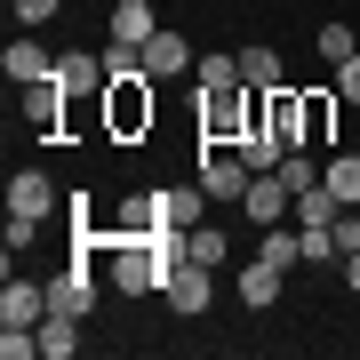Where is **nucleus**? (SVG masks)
I'll return each mask as SVG.
<instances>
[{
  "mask_svg": "<svg viewBox=\"0 0 360 360\" xmlns=\"http://www.w3.org/2000/svg\"><path fill=\"white\" fill-rule=\"evenodd\" d=\"M264 120V89H224V96H200V144H240L248 129Z\"/></svg>",
  "mask_w": 360,
  "mask_h": 360,
  "instance_id": "1",
  "label": "nucleus"
},
{
  "mask_svg": "<svg viewBox=\"0 0 360 360\" xmlns=\"http://www.w3.org/2000/svg\"><path fill=\"white\" fill-rule=\"evenodd\" d=\"M153 120H160L153 80H112V89H104V136H112V144H144Z\"/></svg>",
  "mask_w": 360,
  "mask_h": 360,
  "instance_id": "2",
  "label": "nucleus"
},
{
  "mask_svg": "<svg viewBox=\"0 0 360 360\" xmlns=\"http://www.w3.org/2000/svg\"><path fill=\"white\" fill-rule=\"evenodd\" d=\"M16 112H25L32 136H56V144H65V129H72V89H65V80H32V89H16Z\"/></svg>",
  "mask_w": 360,
  "mask_h": 360,
  "instance_id": "3",
  "label": "nucleus"
},
{
  "mask_svg": "<svg viewBox=\"0 0 360 360\" xmlns=\"http://www.w3.org/2000/svg\"><path fill=\"white\" fill-rule=\"evenodd\" d=\"M248 176H257V168L240 160V144H200V184H208L217 208H240L248 200Z\"/></svg>",
  "mask_w": 360,
  "mask_h": 360,
  "instance_id": "4",
  "label": "nucleus"
},
{
  "mask_svg": "<svg viewBox=\"0 0 360 360\" xmlns=\"http://www.w3.org/2000/svg\"><path fill=\"white\" fill-rule=\"evenodd\" d=\"M160 304L176 312V321H200V312L217 304V272H208V264H176V281L160 288Z\"/></svg>",
  "mask_w": 360,
  "mask_h": 360,
  "instance_id": "5",
  "label": "nucleus"
},
{
  "mask_svg": "<svg viewBox=\"0 0 360 360\" xmlns=\"http://www.w3.org/2000/svg\"><path fill=\"white\" fill-rule=\"evenodd\" d=\"M288 208H296V193H288V176H281V168H264V176H248V200H240V217L248 224H288Z\"/></svg>",
  "mask_w": 360,
  "mask_h": 360,
  "instance_id": "6",
  "label": "nucleus"
},
{
  "mask_svg": "<svg viewBox=\"0 0 360 360\" xmlns=\"http://www.w3.org/2000/svg\"><path fill=\"white\" fill-rule=\"evenodd\" d=\"M49 208H65L56 176H49V168H16V176H8V217H49Z\"/></svg>",
  "mask_w": 360,
  "mask_h": 360,
  "instance_id": "7",
  "label": "nucleus"
},
{
  "mask_svg": "<svg viewBox=\"0 0 360 360\" xmlns=\"http://www.w3.org/2000/svg\"><path fill=\"white\" fill-rule=\"evenodd\" d=\"M193 65H200V56H193V40H184L176 25H160L153 40H144V72H153V80H184Z\"/></svg>",
  "mask_w": 360,
  "mask_h": 360,
  "instance_id": "8",
  "label": "nucleus"
},
{
  "mask_svg": "<svg viewBox=\"0 0 360 360\" xmlns=\"http://www.w3.org/2000/svg\"><path fill=\"white\" fill-rule=\"evenodd\" d=\"M0 72H8L16 89H32V80H56V56L40 49V32H16V40H8V56H0Z\"/></svg>",
  "mask_w": 360,
  "mask_h": 360,
  "instance_id": "9",
  "label": "nucleus"
},
{
  "mask_svg": "<svg viewBox=\"0 0 360 360\" xmlns=\"http://www.w3.org/2000/svg\"><path fill=\"white\" fill-rule=\"evenodd\" d=\"M336 112H345L336 89H304V144L312 153H336Z\"/></svg>",
  "mask_w": 360,
  "mask_h": 360,
  "instance_id": "10",
  "label": "nucleus"
},
{
  "mask_svg": "<svg viewBox=\"0 0 360 360\" xmlns=\"http://www.w3.org/2000/svg\"><path fill=\"white\" fill-rule=\"evenodd\" d=\"M160 32V16H153V0H120L112 16H104V40H129V49H144V40Z\"/></svg>",
  "mask_w": 360,
  "mask_h": 360,
  "instance_id": "11",
  "label": "nucleus"
},
{
  "mask_svg": "<svg viewBox=\"0 0 360 360\" xmlns=\"http://www.w3.org/2000/svg\"><path fill=\"white\" fill-rule=\"evenodd\" d=\"M232 288H240V304H248V312H264V304H281V288H288V272L257 257V264H240V281H232Z\"/></svg>",
  "mask_w": 360,
  "mask_h": 360,
  "instance_id": "12",
  "label": "nucleus"
},
{
  "mask_svg": "<svg viewBox=\"0 0 360 360\" xmlns=\"http://www.w3.org/2000/svg\"><path fill=\"white\" fill-rule=\"evenodd\" d=\"M224 89H240V49H208L200 65H193V96H224Z\"/></svg>",
  "mask_w": 360,
  "mask_h": 360,
  "instance_id": "13",
  "label": "nucleus"
},
{
  "mask_svg": "<svg viewBox=\"0 0 360 360\" xmlns=\"http://www.w3.org/2000/svg\"><path fill=\"white\" fill-rule=\"evenodd\" d=\"M160 224H168V193H129L112 217V232H160Z\"/></svg>",
  "mask_w": 360,
  "mask_h": 360,
  "instance_id": "14",
  "label": "nucleus"
},
{
  "mask_svg": "<svg viewBox=\"0 0 360 360\" xmlns=\"http://www.w3.org/2000/svg\"><path fill=\"white\" fill-rule=\"evenodd\" d=\"M232 257V232L217 224V217H208V224H193V232H184V264H208V272H217Z\"/></svg>",
  "mask_w": 360,
  "mask_h": 360,
  "instance_id": "15",
  "label": "nucleus"
},
{
  "mask_svg": "<svg viewBox=\"0 0 360 360\" xmlns=\"http://www.w3.org/2000/svg\"><path fill=\"white\" fill-rule=\"evenodd\" d=\"M321 184H328L345 208H360V153H345V144H336V153L321 160Z\"/></svg>",
  "mask_w": 360,
  "mask_h": 360,
  "instance_id": "16",
  "label": "nucleus"
},
{
  "mask_svg": "<svg viewBox=\"0 0 360 360\" xmlns=\"http://www.w3.org/2000/svg\"><path fill=\"white\" fill-rule=\"evenodd\" d=\"M208 208H217V200H208V184H200V176H193V184H168V224L193 232V224H208Z\"/></svg>",
  "mask_w": 360,
  "mask_h": 360,
  "instance_id": "17",
  "label": "nucleus"
},
{
  "mask_svg": "<svg viewBox=\"0 0 360 360\" xmlns=\"http://www.w3.org/2000/svg\"><path fill=\"white\" fill-rule=\"evenodd\" d=\"M240 80H248V89H281V49H264V40H248V49H240Z\"/></svg>",
  "mask_w": 360,
  "mask_h": 360,
  "instance_id": "18",
  "label": "nucleus"
},
{
  "mask_svg": "<svg viewBox=\"0 0 360 360\" xmlns=\"http://www.w3.org/2000/svg\"><path fill=\"white\" fill-rule=\"evenodd\" d=\"M40 352H49V360H72L80 352V321H72V312H49V321H40Z\"/></svg>",
  "mask_w": 360,
  "mask_h": 360,
  "instance_id": "19",
  "label": "nucleus"
},
{
  "mask_svg": "<svg viewBox=\"0 0 360 360\" xmlns=\"http://www.w3.org/2000/svg\"><path fill=\"white\" fill-rule=\"evenodd\" d=\"M104 80H153V72H144V49H129V40H104Z\"/></svg>",
  "mask_w": 360,
  "mask_h": 360,
  "instance_id": "20",
  "label": "nucleus"
},
{
  "mask_svg": "<svg viewBox=\"0 0 360 360\" xmlns=\"http://www.w3.org/2000/svg\"><path fill=\"white\" fill-rule=\"evenodd\" d=\"M321 56H328V65L360 56V40H352V25H345V16H336V25H321Z\"/></svg>",
  "mask_w": 360,
  "mask_h": 360,
  "instance_id": "21",
  "label": "nucleus"
},
{
  "mask_svg": "<svg viewBox=\"0 0 360 360\" xmlns=\"http://www.w3.org/2000/svg\"><path fill=\"white\" fill-rule=\"evenodd\" d=\"M56 8H65V0H16V32H40V25H56Z\"/></svg>",
  "mask_w": 360,
  "mask_h": 360,
  "instance_id": "22",
  "label": "nucleus"
},
{
  "mask_svg": "<svg viewBox=\"0 0 360 360\" xmlns=\"http://www.w3.org/2000/svg\"><path fill=\"white\" fill-rule=\"evenodd\" d=\"M40 352V328H0V360H32Z\"/></svg>",
  "mask_w": 360,
  "mask_h": 360,
  "instance_id": "23",
  "label": "nucleus"
},
{
  "mask_svg": "<svg viewBox=\"0 0 360 360\" xmlns=\"http://www.w3.org/2000/svg\"><path fill=\"white\" fill-rule=\"evenodd\" d=\"M328 72H336V80H328V89H336V96H345V112H352V104H360V56H345V65H328Z\"/></svg>",
  "mask_w": 360,
  "mask_h": 360,
  "instance_id": "24",
  "label": "nucleus"
},
{
  "mask_svg": "<svg viewBox=\"0 0 360 360\" xmlns=\"http://www.w3.org/2000/svg\"><path fill=\"white\" fill-rule=\"evenodd\" d=\"M32 240H40V217H8V264H16V257H25V248H32Z\"/></svg>",
  "mask_w": 360,
  "mask_h": 360,
  "instance_id": "25",
  "label": "nucleus"
},
{
  "mask_svg": "<svg viewBox=\"0 0 360 360\" xmlns=\"http://www.w3.org/2000/svg\"><path fill=\"white\" fill-rule=\"evenodd\" d=\"M352 248H360V208H345V217H336V264H345Z\"/></svg>",
  "mask_w": 360,
  "mask_h": 360,
  "instance_id": "26",
  "label": "nucleus"
},
{
  "mask_svg": "<svg viewBox=\"0 0 360 360\" xmlns=\"http://www.w3.org/2000/svg\"><path fill=\"white\" fill-rule=\"evenodd\" d=\"M336 281H345V288L360 296V248H352V257H345V264H336Z\"/></svg>",
  "mask_w": 360,
  "mask_h": 360,
  "instance_id": "27",
  "label": "nucleus"
}]
</instances>
